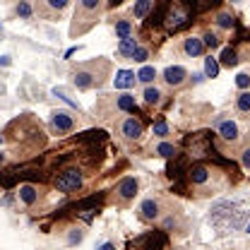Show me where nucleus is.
I'll list each match as a JSON object with an SVG mask.
<instances>
[{
    "label": "nucleus",
    "mask_w": 250,
    "mask_h": 250,
    "mask_svg": "<svg viewBox=\"0 0 250 250\" xmlns=\"http://www.w3.org/2000/svg\"><path fill=\"white\" fill-rule=\"evenodd\" d=\"M0 140L7 145L10 154L17 156V159H31L39 152H43L48 145L46 127L34 113H22V116L12 118L5 125Z\"/></svg>",
    "instance_id": "obj_1"
},
{
    "label": "nucleus",
    "mask_w": 250,
    "mask_h": 250,
    "mask_svg": "<svg viewBox=\"0 0 250 250\" xmlns=\"http://www.w3.org/2000/svg\"><path fill=\"white\" fill-rule=\"evenodd\" d=\"M226 173H236L233 168L226 166V161L219 159V166L214 164H190L186 173V186H188V195H195V197H212L221 192L226 188Z\"/></svg>",
    "instance_id": "obj_2"
},
{
    "label": "nucleus",
    "mask_w": 250,
    "mask_h": 250,
    "mask_svg": "<svg viewBox=\"0 0 250 250\" xmlns=\"http://www.w3.org/2000/svg\"><path fill=\"white\" fill-rule=\"evenodd\" d=\"M111 72H113V65L108 58H92V61L77 62L70 67V82L80 92L101 89L111 80Z\"/></svg>",
    "instance_id": "obj_3"
},
{
    "label": "nucleus",
    "mask_w": 250,
    "mask_h": 250,
    "mask_svg": "<svg viewBox=\"0 0 250 250\" xmlns=\"http://www.w3.org/2000/svg\"><path fill=\"white\" fill-rule=\"evenodd\" d=\"M94 118H99L101 123H116L125 113H137V101L130 92L121 94H101L94 104Z\"/></svg>",
    "instance_id": "obj_4"
},
{
    "label": "nucleus",
    "mask_w": 250,
    "mask_h": 250,
    "mask_svg": "<svg viewBox=\"0 0 250 250\" xmlns=\"http://www.w3.org/2000/svg\"><path fill=\"white\" fill-rule=\"evenodd\" d=\"M248 142L246 135V125L241 123L236 116H217L214 118V145L231 149L233 154H238V149Z\"/></svg>",
    "instance_id": "obj_5"
},
{
    "label": "nucleus",
    "mask_w": 250,
    "mask_h": 250,
    "mask_svg": "<svg viewBox=\"0 0 250 250\" xmlns=\"http://www.w3.org/2000/svg\"><path fill=\"white\" fill-rule=\"evenodd\" d=\"M104 10H106V2H104V0H80V2L75 5V10H72L70 39L84 36V34L101 20Z\"/></svg>",
    "instance_id": "obj_6"
},
{
    "label": "nucleus",
    "mask_w": 250,
    "mask_h": 250,
    "mask_svg": "<svg viewBox=\"0 0 250 250\" xmlns=\"http://www.w3.org/2000/svg\"><path fill=\"white\" fill-rule=\"evenodd\" d=\"M246 221H248L246 212L241 207H236V205H229V202H219L217 207H212V212H209V224L217 229L219 236L243 229Z\"/></svg>",
    "instance_id": "obj_7"
},
{
    "label": "nucleus",
    "mask_w": 250,
    "mask_h": 250,
    "mask_svg": "<svg viewBox=\"0 0 250 250\" xmlns=\"http://www.w3.org/2000/svg\"><path fill=\"white\" fill-rule=\"evenodd\" d=\"M87 186V173L82 166L77 164H70V166H62L56 171L53 176V188L62 192V195H75V192H82Z\"/></svg>",
    "instance_id": "obj_8"
},
{
    "label": "nucleus",
    "mask_w": 250,
    "mask_h": 250,
    "mask_svg": "<svg viewBox=\"0 0 250 250\" xmlns=\"http://www.w3.org/2000/svg\"><path fill=\"white\" fill-rule=\"evenodd\" d=\"M195 22V15H192V7L190 2L183 0H173V2H166V12H164V29L166 34H176V31L186 29Z\"/></svg>",
    "instance_id": "obj_9"
},
{
    "label": "nucleus",
    "mask_w": 250,
    "mask_h": 250,
    "mask_svg": "<svg viewBox=\"0 0 250 250\" xmlns=\"http://www.w3.org/2000/svg\"><path fill=\"white\" fill-rule=\"evenodd\" d=\"M183 154H186L190 161H195V164H200V161L214 156V135H212L209 130H200V132L188 135L186 152H183Z\"/></svg>",
    "instance_id": "obj_10"
},
{
    "label": "nucleus",
    "mask_w": 250,
    "mask_h": 250,
    "mask_svg": "<svg viewBox=\"0 0 250 250\" xmlns=\"http://www.w3.org/2000/svg\"><path fill=\"white\" fill-rule=\"evenodd\" d=\"M113 135L121 142H125V145L137 142L145 135V118H142V113L137 111V113H125V116H121L113 123Z\"/></svg>",
    "instance_id": "obj_11"
},
{
    "label": "nucleus",
    "mask_w": 250,
    "mask_h": 250,
    "mask_svg": "<svg viewBox=\"0 0 250 250\" xmlns=\"http://www.w3.org/2000/svg\"><path fill=\"white\" fill-rule=\"evenodd\" d=\"M137 192H140V178H137V176H125V178H121L116 186L106 192V200H108L111 205L125 209V207H130V205L135 202Z\"/></svg>",
    "instance_id": "obj_12"
},
{
    "label": "nucleus",
    "mask_w": 250,
    "mask_h": 250,
    "mask_svg": "<svg viewBox=\"0 0 250 250\" xmlns=\"http://www.w3.org/2000/svg\"><path fill=\"white\" fill-rule=\"evenodd\" d=\"M80 123H82L80 113L67 111V108H58V111H53V113H51L48 130H51V135H56V137H65V135L75 132Z\"/></svg>",
    "instance_id": "obj_13"
},
{
    "label": "nucleus",
    "mask_w": 250,
    "mask_h": 250,
    "mask_svg": "<svg viewBox=\"0 0 250 250\" xmlns=\"http://www.w3.org/2000/svg\"><path fill=\"white\" fill-rule=\"evenodd\" d=\"M17 200H20V205L22 207H27V209H41L43 205H46V200H48V190L46 186H39V183H22V186L17 188Z\"/></svg>",
    "instance_id": "obj_14"
},
{
    "label": "nucleus",
    "mask_w": 250,
    "mask_h": 250,
    "mask_svg": "<svg viewBox=\"0 0 250 250\" xmlns=\"http://www.w3.org/2000/svg\"><path fill=\"white\" fill-rule=\"evenodd\" d=\"M168 205H171L168 200H164V197H159V195H149V197H145V200L140 202L137 219H140L142 224H159V219L166 214Z\"/></svg>",
    "instance_id": "obj_15"
},
{
    "label": "nucleus",
    "mask_w": 250,
    "mask_h": 250,
    "mask_svg": "<svg viewBox=\"0 0 250 250\" xmlns=\"http://www.w3.org/2000/svg\"><path fill=\"white\" fill-rule=\"evenodd\" d=\"M159 231H164L166 236L168 233H178V236H186L188 231V219L183 214V209L181 207H176V205H168V209H166V214L159 219Z\"/></svg>",
    "instance_id": "obj_16"
},
{
    "label": "nucleus",
    "mask_w": 250,
    "mask_h": 250,
    "mask_svg": "<svg viewBox=\"0 0 250 250\" xmlns=\"http://www.w3.org/2000/svg\"><path fill=\"white\" fill-rule=\"evenodd\" d=\"M166 243H168V236L164 231H147L127 241L125 250H166Z\"/></svg>",
    "instance_id": "obj_17"
},
{
    "label": "nucleus",
    "mask_w": 250,
    "mask_h": 250,
    "mask_svg": "<svg viewBox=\"0 0 250 250\" xmlns=\"http://www.w3.org/2000/svg\"><path fill=\"white\" fill-rule=\"evenodd\" d=\"M188 80H190V72H188L183 65H168V67L161 72V82H164V87L171 89V92H178V89L188 87Z\"/></svg>",
    "instance_id": "obj_18"
},
{
    "label": "nucleus",
    "mask_w": 250,
    "mask_h": 250,
    "mask_svg": "<svg viewBox=\"0 0 250 250\" xmlns=\"http://www.w3.org/2000/svg\"><path fill=\"white\" fill-rule=\"evenodd\" d=\"M70 7V0H39L34 2V15H39L41 20H58L61 12Z\"/></svg>",
    "instance_id": "obj_19"
},
{
    "label": "nucleus",
    "mask_w": 250,
    "mask_h": 250,
    "mask_svg": "<svg viewBox=\"0 0 250 250\" xmlns=\"http://www.w3.org/2000/svg\"><path fill=\"white\" fill-rule=\"evenodd\" d=\"M142 101H145L147 108L161 111V108H166V106L171 104V96H168V92H166L164 87L152 84V87H145V89H142Z\"/></svg>",
    "instance_id": "obj_20"
},
{
    "label": "nucleus",
    "mask_w": 250,
    "mask_h": 250,
    "mask_svg": "<svg viewBox=\"0 0 250 250\" xmlns=\"http://www.w3.org/2000/svg\"><path fill=\"white\" fill-rule=\"evenodd\" d=\"M181 53L186 58H202L207 53V48L197 34H188L186 39H181Z\"/></svg>",
    "instance_id": "obj_21"
},
{
    "label": "nucleus",
    "mask_w": 250,
    "mask_h": 250,
    "mask_svg": "<svg viewBox=\"0 0 250 250\" xmlns=\"http://www.w3.org/2000/svg\"><path fill=\"white\" fill-rule=\"evenodd\" d=\"M188 168H190V159H188L183 152H178L173 159H168L166 173H168V178H171V181H181V178H186Z\"/></svg>",
    "instance_id": "obj_22"
},
{
    "label": "nucleus",
    "mask_w": 250,
    "mask_h": 250,
    "mask_svg": "<svg viewBox=\"0 0 250 250\" xmlns=\"http://www.w3.org/2000/svg\"><path fill=\"white\" fill-rule=\"evenodd\" d=\"M178 154V147L168 140H154L149 147H147V156H161V159H173Z\"/></svg>",
    "instance_id": "obj_23"
},
{
    "label": "nucleus",
    "mask_w": 250,
    "mask_h": 250,
    "mask_svg": "<svg viewBox=\"0 0 250 250\" xmlns=\"http://www.w3.org/2000/svg\"><path fill=\"white\" fill-rule=\"evenodd\" d=\"M214 20V29H221V31H231L238 27V20H236V15H233V10H229V7H221L217 15L212 17Z\"/></svg>",
    "instance_id": "obj_24"
},
{
    "label": "nucleus",
    "mask_w": 250,
    "mask_h": 250,
    "mask_svg": "<svg viewBox=\"0 0 250 250\" xmlns=\"http://www.w3.org/2000/svg\"><path fill=\"white\" fill-rule=\"evenodd\" d=\"M113 31H116V36L123 41L127 36H135V24H132V20L127 17V15H118V17H113Z\"/></svg>",
    "instance_id": "obj_25"
},
{
    "label": "nucleus",
    "mask_w": 250,
    "mask_h": 250,
    "mask_svg": "<svg viewBox=\"0 0 250 250\" xmlns=\"http://www.w3.org/2000/svg\"><path fill=\"white\" fill-rule=\"evenodd\" d=\"M156 77H159V72H156L154 65H142V67L135 72V82H137V84H142V89L156 84Z\"/></svg>",
    "instance_id": "obj_26"
},
{
    "label": "nucleus",
    "mask_w": 250,
    "mask_h": 250,
    "mask_svg": "<svg viewBox=\"0 0 250 250\" xmlns=\"http://www.w3.org/2000/svg\"><path fill=\"white\" fill-rule=\"evenodd\" d=\"M62 236H65V243H67V246H77V243L84 241L87 231H84V226H80V224H70V226H65Z\"/></svg>",
    "instance_id": "obj_27"
},
{
    "label": "nucleus",
    "mask_w": 250,
    "mask_h": 250,
    "mask_svg": "<svg viewBox=\"0 0 250 250\" xmlns=\"http://www.w3.org/2000/svg\"><path fill=\"white\" fill-rule=\"evenodd\" d=\"M217 61H219V67H226V70L236 67V65L241 62V58H238V48H236V46H226Z\"/></svg>",
    "instance_id": "obj_28"
},
{
    "label": "nucleus",
    "mask_w": 250,
    "mask_h": 250,
    "mask_svg": "<svg viewBox=\"0 0 250 250\" xmlns=\"http://www.w3.org/2000/svg\"><path fill=\"white\" fill-rule=\"evenodd\" d=\"M200 39H202V43H205L207 51H214V48H219V46L224 43V36H221L217 29H212V27H207V29L202 31Z\"/></svg>",
    "instance_id": "obj_29"
},
{
    "label": "nucleus",
    "mask_w": 250,
    "mask_h": 250,
    "mask_svg": "<svg viewBox=\"0 0 250 250\" xmlns=\"http://www.w3.org/2000/svg\"><path fill=\"white\" fill-rule=\"evenodd\" d=\"M137 46H140V39H137V36H127V39H123V41L118 43V58H121V61H130Z\"/></svg>",
    "instance_id": "obj_30"
},
{
    "label": "nucleus",
    "mask_w": 250,
    "mask_h": 250,
    "mask_svg": "<svg viewBox=\"0 0 250 250\" xmlns=\"http://www.w3.org/2000/svg\"><path fill=\"white\" fill-rule=\"evenodd\" d=\"M154 0H137L132 7H130V15L135 17V20H147L149 17V12L154 10Z\"/></svg>",
    "instance_id": "obj_31"
},
{
    "label": "nucleus",
    "mask_w": 250,
    "mask_h": 250,
    "mask_svg": "<svg viewBox=\"0 0 250 250\" xmlns=\"http://www.w3.org/2000/svg\"><path fill=\"white\" fill-rule=\"evenodd\" d=\"M152 132H154L156 140H168V135H171V125L166 121V116H156L154 121H152Z\"/></svg>",
    "instance_id": "obj_32"
},
{
    "label": "nucleus",
    "mask_w": 250,
    "mask_h": 250,
    "mask_svg": "<svg viewBox=\"0 0 250 250\" xmlns=\"http://www.w3.org/2000/svg\"><path fill=\"white\" fill-rule=\"evenodd\" d=\"M149 58H154V48H152V43H142V41H140V46L135 48V53H132L130 61L140 62V65H147Z\"/></svg>",
    "instance_id": "obj_33"
},
{
    "label": "nucleus",
    "mask_w": 250,
    "mask_h": 250,
    "mask_svg": "<svg viewBox=\"0 0 250 250\" xmlns=\"http://www.w3.org/2000/svg\"><path fill=\"white\" fill-rule=\"evenodd\" d=\"M233 108H236V113H238V116H246V118H250V89H246V92H238L236 101H233Z\"/></svg>",
    "instance_id": "obj_34"
},
{
    "label": "nucleus",
    "mask_w": 250,
    "mask_h": 250,
    "mask_svg": "<svg viewBox=\"0 0 250 250\" xmlns=\"http://www.w3.org/2000/svg\"><path fill=\"white\" fill-rule=\"evenodd\" d=\"M113 82H116V89H130V87H135V72L132 70H118Z\"/></svg>",
    "instance_id": "obj_35"
},
{
    "label": "nucleus",
    "mask_w": 250,
    "mask_h": 250,
    "mask_svg": "<svg viewBox=\"0 0 250 250\" xmlns=\"http://www.w3.org/2000/svg\"><path fill=\"white\" fill-rule=\"evenodd\" d=\"M12 15L15 17H22V20H27L31 22L36 15H34V2H17L15 7H12Z\"/></svg>",
    "instance_id": "obj_36"
},
{
    "label": "nucleus",
    "mask_w": 250,
    "mask_h": 250,
    "mask_svg": "<svg viewBox=\"0 0 250 250\" xmlns=\"http://www.w3.org/2000/svg\"><path fill=\"white\" fill-rule=\"evenodd\" d=\"M219 70H221V67H219L217 58L207 56V58H205V72H202V75H205V77H209V80H214V77H219Z\"/></svg>",
    "instance_id": "obj_37"
},
{
    "label": "nucleus",
    "mask_w": 250,
    "mask_h": 250,
    "mask_svg": "<svg viewBox=\"0 0 250 250\" xmlns=\"http://www.w3.org/2000/svg\"><path fill=\"white\" fill-rule=\"evenodd\" d=\"M238 161H241V166L246 168V171H250V142H246L241 149H238Z\"/></svg>",
    "instance_id": "obj_38"
},
{
    "label": "nucleus",
    "mask_w": 250,
    "mask_h": 250,
    "mask_svg": "<svg viewBox=\"0 0 250 250\" xmlns=\"http://www.w3.org/2000/svg\"><path fill=\"white\" fill-rule=\"evenodd\" d=\"M17 183V173L15 171H2L0 173V186L2 188H12Z\"/></svg>",
    "instance_id": "obj_39"
},
{
    "label": "nucleus",
    "mask_w": 250,
    "mask_h": 250,
    "mask_svg": "<svg viewBox=\"0 0 250 250\" xmlns=\"http://www.w3.org/2000/svg\"><path fill=\"white\" fill-rule=\"evenodd\" d=\"M236 87H238L241 92L250 89V72H241V75L236 77Z\"/></svg>",
    "instance_id": "obj_40"
},
{
    "label": "nucleus",
    "mask_w": 250,
    "mask_h": 250,
    "mask_svg": "<svg viewBox=\"0 0 250 250\" xmlns=\"http://www.w3.org/2000/svg\"><path fill=\"white\" fill-rule=\"evenodd\" d=\"M96 250H116V243H113V241H101V243L96 246Z\"/></svg>",
    "instance_id": "obj_41"
},
{
    "label": "nucleus",
    "mask_w": 250,
    "mask_h": 250,
    "mask_svg": "<svg viewBox=\"0 0 250 250\" xmlns=\"http://www.w3.org/2000/svg\"><path fill=\"white\" fill-rule=\"evenodd\" d=\"M5 161H7V154H5V152H0V166H5Z\"/></svg>",
    "instance_id": "obj_42"
},
{
    "label": "nucleus",
    "mask_w": 250,
    "mask_h": 250,
    "mask_svg": "<svg viewBox=\"0 0 250 250\" xmlns=\"http://www.w3.org/2000/svg\"><path fill=\"white\" fill-rule=\"evenodd\" d=\"M243 231H246V233H248V236H250V219H248V221H246V226H243Z\"/></svg>",
    "instance_id": "obj_43"
},
{
    "label": "nucleus",
    "mask_w": 250,
    "mask_h": 250,
    "mask_svg": "<svg viewBox=\"0 0 250 250\" xmlns=\"http://www.w3.org/2000/svg\"><path fill=\"white\" fill-rule=\"evenodd\" d=\"M166 250H178V248H166Z\"/></svg>",
    "instance_id": "obj_44"
}]
</instances>
